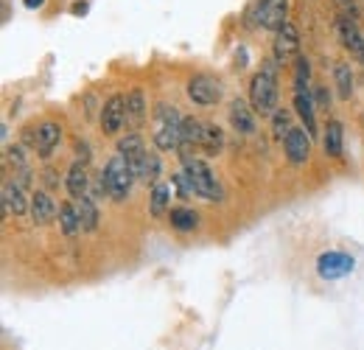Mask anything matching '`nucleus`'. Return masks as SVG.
<instances>
[{"label": "nucleus", "mask_w": 364, "mask_h": 350, "mask_svg": "<svg viewBox=\"0 0 364 350\" xmlns=\"http://www.w3.org/2000/svg\"><path fill=\"white\" fill-rule=\"evenodd\" d=\"M28 208L26 202V193H23V185L20 182H6L3 185V216H23Z\"/></svg>", "instance_id": "nucleus-15"}, {"label": "nucleus", "mask_w": 364, "mask_h": 350, "mask_svg": "<svg viewBox=\"0 0 364 350\" xmlns=\"http://www.w3.org/2000/svg\"><path fill=\"white\" fill-rule=\"evenodd\" d=\"M76 211H79V221H82V230L92 233V230L98 227V205H95V199H92L90 193H87L85 199H79Z\"/></svg>", "instance_id": "nucleus-22"}, {"label": "nucleus", "mask_w": 364, "mask_h": 350, "mask_svg": "<svg viewBox=\"0 0 364 350\" xmlns=\"http://www.w3.org/2000/svg\"><path fill=\"white\" fill-rule=\"evenodd\" d=\"M353 269H356V261L348 253H322L317 258V275L322 280H339Z\"/></svg>", "instance_id": "nucleus-5"}, {"label": "nucleus", "mask_w": 364, "mask_h": 350, "mask_svg": "<svg viewBox=\"0 0 364 350\" xmlns=\"http://www.w3.org/2000/svg\"><path fill=\"white\" fill-rule=\"evenodd\" d=\"M171 185L177 188V196H182V199H188V196H193V193H196L193 179H191V174H188V171H180V174L171 179Z\"/></svg>", "instance_id": "nucleus-31"}, {"label": "nucleus", "mask_w": 364, "mask_h": 350, "mask_svg": "<svg viewBox=\"0 0 364 350\" xmlns=\"http://www.w3.org/2000/svg\"><path fill=\"white\" fill-rule=\"evenodd\" d=\"M283 149H286V157L294 163V166H303L311 154V134L306 129H291L283 140Z\"/></svg>", "instance_id": "nucleus-10"}, {"label": "nucleus", "mask_w": 364, "mask_h": 350, "mask_svg": "<svg viewBox=\"0 0 364 350\" xmlns=\"http://www.w3.org/2000/svg\"><path fill=\"white\" fill-rule=\"evenodd\" d=\"M118 154L132 166V171H140V166H143V160H146V154H149V149H146V143H143V137L132 132V134H127V137H121L118 140Z\"/></svg>", "instance_id": "nucleus-12"}, {"label": "nucleus", "mask_w": 364, "mask_h": 350, "mask_svg": "<svg viewBox=\"0 0 364 350\" xmlns=\"http://www.w3.org/2000/svg\"><path fill=\"white\" fill-rule=\"evenodd\" d=\"M171 191H174L171 182H157V185H151L149 211H151L154 219H163V216H166V211H168V205H171Z\"/></svg>", "instance_id": "nucleus-19"}, {"label": "nucleus", "mask_w": 364, "mask_h": 350, "mask_svg": "<svg viewBox=\"0 0 364 350\" xmlns=\"http://www.w3.org/2000/svg\"><path fill=\"white\" fill-rule=\"evenodd\" d=\"M76 154H79L82 163H90V146L85 140H76Z\"/></svg>", "instance_id": "nucleus-33"}, {"label": "nucleus", "mask_w": 364, "mask_h": 350, "mask_svg": "<svg viewBox=\"0 0 364 350\" xmlns=\"http://www.w3.org/2000/svg\"><path fill=\"white\" fill-rule=\"evenodd\" d=\"M188 98L193 104H199V107H213L222 98V85L216 79H210V76H193L188 82Z\"/></svg>", "instance_id": "nucleus-8"}, {"label": "nucleus", "mask_w": 364, "mask_h": 350, "mask_svg": "<svg viewBox=\"0 0 364 350\" xmlns=\"http://www.w3.org/2000/svg\"><path fill=\"white\" fill-rule=\"evenodd\" d=\"M180 134H182V143H185V146H199V143H202V134H205V124L188 115V118H182Z\"/></svg>", "instance_id": "nucleus-25"}, {"label": "nucleus", "mask_w": 364, "mask_h": 350, "mask_svg": "<svg viewBox=\"0 0 364 350\" xmlns=\"http://www.w3.org/2000/svg\"><path fill=\"white\" fill-rule=\"evenodd\" d=\"M294 110L303 118L306 132L317 134V118H314V92L311 90H294Z\"/></svg>", "instance_id": "nucleus-16"}, {"label": "nucleus", "mask_w": 364, "mask_h": 350, "mask_svg": "<svg viewBox=\"0 0 364 350\" xmlns=\"http://www.w3.org/2000/svg\"><path fill=\"white\" fill-rule=\"evenodd\" d=\"M272 124H274V134L283 137V140H286L289 132L294 129V127H291V112H286V110H277V112H274Z\"/></svg>", "instance_id": "nucleus-30"}, {"label": "nucleus", "mask_w": 364, "mask_h": 350, "mask_svg": "<svg viewBox=\"0 0 364 350\" xmlns=\"http://www.w3.org/2000/svg\"><path fill=\"white\" fill-rule=\"evenodd\" d=\"M230 127L238 132V134H252L255 132V110L247 104V101H241V98H235L232 104H230Z\"/></svg>", "instance_id": "nucleus-13"}, {"label": "nucleus", "mask_w": 364, "mask_h": 350, "mask_svg": "<svg viewBox=\"0 0 364 350\" xmlns=\"http://www.w3.org/2000/svg\"><path fill=\"white\" fill-rule=\"evenodd\" d=\"M208 154H219L222 146H225V132L219 129L216 124H205V134H202V143H199Z\"/></svg>", "instance_id": "nucleus-26"}, {"label": "nucleus", "mask_w": 364, "mask_h": 350, "mask_svg": "<svg viewBox=\"0 0 364 350\" xmlns=\"http://www.w3.org/2000/svg\"><path fill=\"white\" fill-rule=\"evenodd\" d=\"M104 176H107V188H109V196L115 199V202H124L127 196H129V191H132V182H135V171H132V166L121 157V154H115L109 163H107V169H104Z\"/></svg>", "instance_id": "nucleus-3"}, {"label": "nucleus", "mask_w": 364, "mask_h": 350, "mask_svg": "<svg viewBox=\"0 0 364 350\" xmlns=\"http://www.w3.org/2000/svg\"><path fill=\"white\" fill-rule=\"evenodd\" d=\"M182 118L180 112L168 104H157L154 110V146L160 152H171V149H180L182 143Z\"/></svg>", "instance_id": "nucleus-2"}, {"label": "nucleus", "mask_w": 364, "mask_h": 350, "mask_svg": "<svg viewBox=\"0 0 364 350\" xmlns=\"http://www.w3.org/2000/svg\"><path fill=\"white\" fill-rule=\"evenodd\" d=\"M127 121V98L124 95H112L101 104V132L104 134H118Z\"/></svg>", "instance_id": "nucleus-9"}, {"label": "nucleus", "mask_w": 364, "mask_h": 350, "mask_svg": "<svg viewBox=\"0 0 364 350\" xmlns=\"http://www.w3.org/2000/svg\"><path fill=\"white\" fill-rule=\"evenodd\" d=\"M87 9H90V6H87L85 0H79V3H73V14H76V17H82V14L87 11Z\"/></svg>", "instance_id": "nucleus-35"}, {"label": "nucleus", "mask_w": 364, "mask_h": 350, "mask_svg": "<svg viewBox=\"0 0 364 350\" xmlns=\"http://www.w3.org/2000/svg\"><path fill=\"white\" fill-rule=\"evenodd\" d=\"M322 143H325V154L328 157H339L342 154V124L339 121H331L328 124Z\"/></svg>", "instance_id": "nucleus-24"}, {"label": "nucleus", "mask_w": 364, "mask_h": 350, "mask_svg": "<svg viewBox=\"0 0 364 350\" xmlns=\"http://www.w3.org/2000/svg\"><path fill=\"white\" fill-rule=\"evenodd\" d=\"M250 104L255 115H274L277 112V68L267 62L250 82Z\"/></svg>", "instance_id": "nucleus-1"}, {"label": "nucleus", "mask_w": 364, "mask_h": 350, "mask_svg": "<svg viewBox=\"0 0 364 350\" xmlns=\"http://www.w3.org/2000/svg\"><path fill=\"white\" fill-rule=\"evenodd\" d=\"M171 224H174L180 233H188V230H193V227L199 224V213H193V211H188V208H174V211H171Z\"/></svg>", "instance_id": "nucleus-28"}, {"label": "nucleus", "mask_w": 364, "mask_h": 350, "mask_svg": "<svg viewBox=\"0 0 364 350\" xmlns=\"http://www.w3.org/2000/svg\"><path fill=\"white\" fill-rule=\"evenodd\" d=\"M46 0H26V9H43Z\"/></svg>", "instance_id": "nucleus-36"}, {"label": "nucleus", "mask_w": 364, "mask_h": 350, "mask_svg": "<svg viewBox=\"0 0 364 350\" xmlns=\"http://www.w3.org/2000/svg\"><path fill=\"white\" fill-rule=\"evenodd\" d=\"M336 31H339L342 45L350 51V56H356V59L364 65V34L359 31L356 20H345V17H339V20H336Z\"/></svg>", "instance_id": "nucleus-11"}, {"label": "nucleus", "mask_w": 364, "mask_h": 350, "mask_svg": "<svg viewBox=\"0 0 364 350\" xmlns=\"http://www.w3.org/2000/svg\"><path fill=\"white\" fill-rule=\"evenodd\" d=\"M286 14H289V0H261L258 9H255L258 26L267 28V31H274V34L289 23Z\"/></svg>", "instance_id": "nucleus-6"}, {"label": "nucleus", "mask_w": 364, "mask_h": 350, "mask_svg": "<svg viewBox=\"0 0 364 350\" xmlns=\"http://www.w3.org/2000/svg\"><path fill=\"white\" fill-rule=\"evenodd\" d=\"M333 82H336V90H339V98L348 101L353 95V73H350V65L339 62L333 68Z\"/></svg>", "instance_id": "nucleus-23"}, {"label": "nucleus", "mask_w": 364, "mask_h": 350, "mask_svg": "<svg viewBox=\"0 0 364 350\" xmlns=\"http://www.w3.org/2000/svg\"><path fill=\"white\" fill-rule=\"evenodd\" d=\"M59 224H62V233H65L68 238H73V235L82 230L79 211H76L70 202H62V205H59Z\"/></svg>", "instance_id": "nucleus-21"}, {"label": "nucleus", "mask_w": 364, "mask_h": 350, "mask_svg": "<svg viewBox=\"0 0 364 350\" xmlns=\"http://www.w3.org/2000/svg\"><path fill=\"white\" fill-rule=\"evenodd\" d=\"M160 171H163L160 157H157L154 152H149V154H146V160H143V166H140V171H137V179H143L146 185H157Z\"/></svg>", "instance_id": "nucleus-27"}, {"label": "nucleus", "mask_w": 364, "mask_h": 350, "mask_svg": "<svg viewBox=\"0 0 364 350\" xmlns=\"http://www.w3.org/2000/svg\"><path fill=\"white\" fill-rule=\"evenodd\" d=\"M127 121L132 127H140L146 121V95H143V90H129V95H127Z\"/></svg>", "instance_id": "nucleus-20"}, {"label": "nucleus", "mask_w": 364, "mask_h": 350, "mask_svg": "<svg viewBox=\"0 0 364 350\" xmlns=\"http://www.w3.org/2000/svg\"><path fill=\"white\" fill-rule=\"evenodd\" d=\"M272 53H274V62H280V65L300 56V31H297L294 23H286V26L274 34Z\"/></svg>", "instance_id": "nucleus-7"}, {"label": "nucleus", "mask_w": 364, "mask_h": 350, "mask_svg": "<svg viewBox=\"0 0 364 350\" xmlns=\"http://www.w3.org/2000/svg\"><path fill=\"white\" fill-rule=\"evenodd\" d=\"M314 104H319V107H328L331 104V92L325 88H317L314 90Z\"/></svg>", "instance_id": "nucleus-34"}, {"label": "nucleus", "mask_w": 364, "mask_h": 350, "mask_svg": "<svg viewBox=\"0 0 364 350\" xmlns=\"http://www.w3.org/2000/svg\"><path fill=\"white\" fill-rule=\"evenodd\" d=\"M28 213H31V221H34V224H40V227H43V224L56 219V213H59V211H56L53 199L48 196L46 191H37V193L31 196V211H28Z\"/></svg>", "instance_id": "nucleus-17"}, {"label": "nucleus", "mask_w": 364, "mask_h": 350, "mask_svg": "<svg viewBox=\"0 0 364 350\" xmlns=\"http://www.w3.org/2000/svg\"><path fill=\"white\" fill-rule=\"evenodd\" d=\"M309 76H311V65L306 56L294 59V90H309Z\"/></svg>", "instance_id": "nucleus-29"}, {"label": "nucleus", "mask_w": 364, "mask_h": 350, "mask_svg": "<svg viewBox=\"0 0 364 350\" xmlns=\"http://www.w3.org/2000/svg\"><path fill=\"white\" fill-rule=\"evenodd\" d=\"M65 185H68L70 199H76V202H79V199H85V196L90 193V171H87V163L76 160V163L70 166V171H68Z\"/></svg>", "instance_id": "nucleus-14"}, {"label": "nucleus", "mask_w": 364, "mask_h": 350, "mask_svg": "<svg viewBox=\"0 0 364 350\" xmlns=\"http://www.w3.org/2000/svg\"><path fill=\"white\" fill-rule=\"evenodd\" d=\"M59 140H62V127L53 124V121H46L37 129V152H40V157H50L53 149L59 146Z\"/></svg>", "instance_id": "nucleus-18"}, {"label": "nucleus", "mask_w": 364, "mask_h": 350, "mask_svg": "<svg viewBox=\"0 0 364 350\" xmlns=\"http://www.w3.org/2000/svg\"><path fill=\"white\" fill-rule=\"evenodd\" d=\"M185 171L191 174L193 188H196V193H199L202 199H208V202H219V199H222V188H219L213 171L208 169V163H202V160H188V163H185Z\"/></svg>", "instance_id": "nucleus-4"}, {"label": "nucleus", "mask_w": 364, "mask_h": 350, "mask_svg": "<svg viewBox=\"0 0 364 350\" xmlns=\"http://www.w3.org/2000/svg\"><path fill=\"white\" fill-rule=\"evenodd\" d=\"M333 3H336V9L342 11V17H345V20H356V17H359L356 0H333Z\"/></svg>", "instance_id": "nucleus-32"}]
</instances>
